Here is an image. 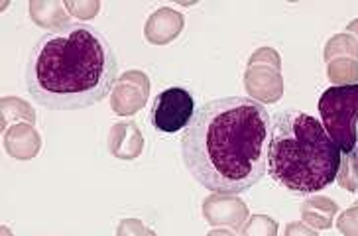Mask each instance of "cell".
Listing matches in <instances>:
<instances>
[{
	"label": "cell",
	"instance_id": "6da1fadb",
	"mask_svg": "<svg viewBox=\"0 0 358 236\" xmlns=\"http://www.w3.org/2000/svg\"><path fill=\"white\" fill-rule=\"evenodd\" d=\"M272 118L250 97H222L195 110L181 138L187 172L211 193L252 189L268 170Z\"/></svg>",
	"mask_w": 358,
	"mask_h": 236
},
{
	"label": "cell",
	"instance_id": "7a4b0ae2",
	"mask_svg": "<svg viewBox=\"0 0 358 236\" xmlns=\"http://www.w3.org/2000/svg\"><path fill=\"white\" fill-rule=\"evenodd\" d=\"M118 79L115 50L101 30L69 24L43 34L26 65L28 95L52 110H81L105 101Z\"/></svg>",
	"mask_w": 358,
	"mask_h": 236
},
{
	"label": "cell",
	"instance_id": "3957f363",
	"mask_svg": "<svg viewBox=\"0 0 358 236\" xmlns=\"http://www.w3.org/2000/svg\"><path fill=\"white\" fill-rule=\"evenodd\" d=\"M341 150L317 118L282 110L272 118L268 173L294 193L311 195L337 182Z\"/></svg>",
	"mask_w": 358,
	"mask_h": 236
},
{
	"label": "cell",
	"instance_id": "277c9868",
	"mask_svg": "<svg viewBox=\"0 0 358 236\" xmlns=\"http://www.w3.org/2000/svg\"><path fill=\"white\" fill-rule=\"evenodd\" d=\"M319 115L341 154H352L358 144V85L327 89L319 98Z\"/></svg>",
	"mask_w": 358,
	"mask_h": 236
},
{
	"label": "cell",
	"instance_id": "5b68a950",
	"mask_svg": "<svg viewBox=\"0 0 358 236\" xmlns=\"http://www.w3.org/2000/svg\"><path fill=\"white\" fill-rule=\"evenodd\" d=\"M195 115V98L187 89L169 87L154 98L150 120L154 128L166 134H176L187 128L191 118Z\"/></svg>",
	"mask_w": 358,
	"mask_h": 236
},
{
	"label": "cell",
	"instance_id": "8992f818",
	"mask_svg": "<svg viewBox=\"0 0 358 236\" xmlns=\"http://www.w3.org/2000/svg\"><path fill=\"white\" fill-rule=\"evenodd\" d=\"M150 97V79L140 69H130L118 75L110 93V108L116 117H132L142 110Z\"/></svg>",
	"mask_w": 358,
	"mask_h": 236
},
{
	"label": "cell",
	"instance_id": "52a82bcc",
	"mask_svg": "<svg viewBox=\"0 0 358 236\" xmlns=\"http://www.w3.org/2000/svg\"><path fill=\"white\" fill-rule=\"evenodd\" d=\"M244 89L260 105H274L284 97L282 69L266 64H248L244 71Z\"/></svg>",
	"mask_w": 358,
	"mask_h": 236
},
{
	"label": "cell",
	"instance_id": "ba28073f",
	"mask_svg": "<svg viewBox=\"0 0 358 236\" xmlns=\"http://www.w3.org/2000/svg\"><path fill=\"white\" fill-rule=\"evenodd\" d=\"M203 216L213 226H229L232 230H243L248 215V205L241 197L231 193H211L203 201Z\"/></svg>",
	"mask_w": 358,
	"mask_h": 236
},
{
	"label": "cell",
	"instance_id": "9c48e42d",
	"mask_svg": "<svg viewBox=\"0 0 358 236\" xmlns=\"http://www.w3.org/2000/svg\"><path fill=\"white\" fill-rule=\"evenodd\" d=\"M185 28V16L169 6H162L148 16L144 38L152 45H168L178 40Z\"/></svg>",
	"mask_w": 358,
	"mask_h": 236
},
{
	"label": "cell",
	"instance_id": "30bf717a",
	"mask_svg": "<svg viewBox=\"0 0 358 236\" xmlns=\"http://www.w3.org/2000/svg\"><path fill=\"white\" fill-rule=\"evenodd\" d=\"M2 144L10 158L20 161L34 160L38 152L42 150V138L38 130L34 128V124H28V122L14 124L8 130H4Z\"/></svg>",
	"mask_w": 358,
	"mask_h": 236
},
{
	"label": "cell",
	"instance_id": "8fae6325",
	"mask_svg": "<svg viewBox=\"0 0 358 236\" xmlns=\"http://www.w3.org/2000/svg\"><path fill=\"white\" fill-rule=\"evenodd\" d=\"M108 152L116 160L132 161L144 152V134L134 122H116L108 132Z\"/></svg>",
	"mask_w": 358,
	"mask_h": 236
},
{
	"label": "cell",
	"instance_id": "7c38bea8",
	"mask_svg": "<svg viewBox=\"0 0 358 236\" xmlns=\"http://www.w3.org/2000/svg\"><path fill=\"white\" fill-rule=\"evenodd\" d=\"M28 12L36 26L48 32H57L69 26V12L62 0H30Z\"/></svg>",
	"mask_w": 358,
	"mask_h": 236
},
{
	"label": "cell",
	"instance_id": "4fadbf2b",
	"mask_svg": "<svg viewBox=\"0 0 358 236\" xmlns=\"http://www.w3.org/2000/svg\"><path fill=\"white\" fill-rule=\"evenodd\" d=\"M338 215V205L323 197V195H313L307 197L301 203V223L315 228V230H329L335 225V216Z\"/></svg>",
	"mask_w": 358,
	"mask_h": 236
},
{
	"label": "cell",
	"instance_id": "5bb4252c",
	"mask_svg": "<svg viewBox=\"0 0 358 236\" xmlns=\"http://www.w3.org/2000/svg\"><path fill=\"white\" fill-rule=\"evenodd\" d=\"M0 108H2V130H8L14 124H22V122L36 124V110L24 98L4 97Z\"/></svg>",
	"mask_w": 358,
	"mask_h": 236
},
{
	"label": "cell",
	"instance_id": "9a60e30c",
	"mask_svg": "<svg viewBox=\"0 0 358 236\" xmlns=\"http://www.w3.org/2000/svg\"><path fill=\"white\" fill-rule=\"evenodd\" d=\"M327 77L335 87L358 85V61L348 57H338L327 64Z\"/></svg>",
	"mask_w": 358,
	"mask_h": 236
},
{
	"label": "cell",
	"instance_id": "2e32d148",
	"mask_svg": "<svg viewBox=\"0 0 358 236\" xmlns=\"http://www.w3.org/2000/svg\"><path fill=\"white\" fill-rule=\"evenodd\" d=\"M327 64H331L333 59L338 57H348V59H357L358 61V42L355 36H350L348 32L337 34L333 36L325 45V52H323Z\"/></svg>",
	"mask_w": 358,
	"mask_h": 236
},
{
	"label": "cell",
	"instance_id": "e0dca14e",
	"mask_svg": "<svg viewBox=\"0 0 358 236\" xmlns=\"http://www.w3.org/2000/svg\"><path fill=\"white\" fill-rule=\"evenodd\" d=\"M278 221L268 215H250L246 225L241 230L243 236H278Z\"/></svg>",
	"mask_w": 358,
	"mask_h": 236
},
{
	"label": "cell",
	"instance_id": "ac0fdd59",
	"mask_svg": "<svg viewBox=\"0 0 358 236\" xmlns=\"http://www.w3.org/2000/svg\"><path fill=\"white\" fill-rule=\"evenodd\" d=\"M65 8L69 12V16H75L77 20H91L101 10V2L99 0H67Z\"/></svg>",
	"mask_w": 358,
	"mask_h": 236
},
{
	"label": "cell",
	"instance_id": "d6986e66",
	"mask_svg": "<svg viewBox=\"0 0 358 236\" xmlns=\"http://www.w3.org/2000/svg\"><path fill=\"white\" fill-rule=\"evenodd\" d=\"M116 236H158L156 230L148 228L140 219H122L116 226Z\"/></svg>",
	"mask_w": 358,
	"mask_h": 236
},
{
	"label": "cell",
	"instance_id": "ffe728a7",
	"mask_svg": "<svg viewBox=\"0 0 358 236\" xmlns=\"http://www.w3.org/2000/svg\"><path fill=\"white\" fill-rule=\"evenodd\" d=\"M337 228L343 236H358V203L341 213L337 219Z\"/></svg>",
	"mask_w": 358,
	"mask_h": 236
},
{
	"label": "cell",
	"instance_id": "44dd1931",
	"mask_svg": "<svg viewBox=\"0 0 358 236\" xmlns=\"http://www.w3.org/2000/svg\"><path fill=\"white\" fill-rule=\"evenodd\" d=\"M248 64H266V65H274V67H278V69H282V57H280V54L275 52L274 47L264 45V47H258V50L250 55Z\"/></svg>",
	"mask_w": 358,
	"mask_h": 236
},
{
	"label": "cell",
	"instance_id": "7402d4cb",
	"mask_svg": "<svg viewBox=\"0 0 358 236\" xmlns=\"http://www.w3.org/2000/svg\"><path fill=\"white\" fill-rule=\"evenodd\" d=\"M284 236H319L315 228L307 226L306 223H289L285 226Z\"/></svg>",
	"mask_w": 358,
	"mask_h": 236
},
{
	"label": "cell",
	"instance_id": "603a6c76",
	"mask_svg": "<svg viewBox=\"0 0 358 236\" xmlns=\"http://www.w3.org/2000/svg\"><path fill=\"white\" fill-rule=\"evenodd\" d=\"M341 156H345L348 161H350V165H352V170H355V175H357V182H358V144L357 148L352 154H341ZM358 193V191H357Z\"/></svg>",
	"mask_w": 358,
	"mask_h": 236
},
{
	"label": "cell",
	"instance_id": "cb8c5ba5",
	"mask_svg": "<svg viewBox=\"0 0 358 236\" xmlns=\"http://www.w3.org/2000/svg\"><path fill=\"white\" fill-rule=\"evenodd\" d=\"M207 236H236L232 230H227V228H213L211 233Z\"/></svg>",
	"mask_w": 358,
	"mask_h": 236
},
{
	"label": "cell",
	"instance_id": "d4e9b609",
	"mask_svg": "<svg viewBox=\"0 0 358 236\" xmlns=\"http://www.w3.org/2000/svg\"><path fill=\"white\" fill-rule=\"evenodd\" d=\"M347 32L350 34V36H355V38H357V42H358V18H357V20H352V22H350V24H348Z\"/></svg>",
	"mask_w": 358,
	"mask_h": 236
},
{
	"label": "cell",
	"instance_id": "484cf974",
	"mask_svg": "<svg viewBox=\"0 0 358 236\" xmlns=\"http://www.w3.org/2000/svg\"><path fill=\"white\" fill-rule=\"evenodd\" d=\"M2 236H12L10 228H8V226H2Z\"/></svg>",
	"mask_w": 358,
	"mask_h": 236
}]
</instances>
